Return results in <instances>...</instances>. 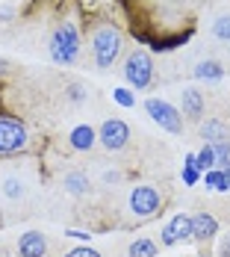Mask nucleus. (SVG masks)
Wrapping results in <instances>:
<instances>
[{"instance_id":"obj_23","label":"nucleus","mask_w":230,"mask_h":257,"mask_svg":"<svg viewBox=\"0 0 230 257\" xmlns=\"http://www.w3.org/2000/svg\"><path fill=\"white\" fill-rule=\"evenodd\" d=\"M212 151H215V169H230V142L212 145Z\"/></svg>"},{"instance_id":"obj_4","label":"nucleus","mask_w":230,"mask_h":257,"mask_svg":"<svg viewBox=\"0 0 230 257\" xmlns=\"http://www.w3.org/2000/svg\"><path fill=\"white\" fill-rule=\"evenodd\" d=\"M121 74L127 80L130 89H136V92H142V89H148L153 83V59L148 51H142V48H133L127 53V59H124V68H121Z\"/></svg>"},{"instance_id":"obj_22","label":"nucleus","mask_w":230,"mask_h":257,"mask_svg":"<svg viewBox=\"0 0 230 257\" xmlns=\"http://www.w3.org/2000/svg\"><path fill=\"white\" fill-rule=\"evenodd\" d=\"M195 163H198V169H201V172L215 169V151H212V145H204V148L195 154Z\"/></svg>"},{"instance_id":"obj_9","label":"nucleus","mask_w":230,"mask_h":257,"mask_svg":"<svg viewBox=\"0 0 230 257\" xmlns=\"http://www.w3.org/2000/svg\"><path fill=\"white\" fill-rule=\"evenodd\" d=\"M180 112H183L186 121H201V115H204V95L195 86H183V92H180Z\"/></svg>"},{"instance_id":"obj_6","label":"nucleus","mask_w":230,"mask_h":257,"mask_svg":"<svg viewBox=\"0 0 230 257\" xmlns=\"http://www.w3.org/2000/svg\"><path fill=\"white\" fill-rule=\"evenodd\" d=\"M30 145V130L15 115H0V157L21 154Z\"/></svg>"},{"instance_id":"obj_27","label":"nucleus","mask_w":230,"mask_h":257,"mask_svg":"<svg viewBox=\"0 0 230 257\" xmlns=\"http://www.w3.org/2000/svg\"><path fill=\"white\" fill-rule=\"evenodd\" d=\"M65 236H74V239H83L86 245H89V239H92V233H86V231H74V228H68V231H65Z\"/></svg>"},{"instance_id":"obj_19","label":"nucleus","mask_w":230,"mask_h":257,"mask_svg":"<svg viewBox=\"0 0 230 257\" xmlns=\"http://www.w3.org/2000/svg\"><path fill=\"white\" fill-rule=\"evenodd\" d=\"M209 33L218 39V42H230V15H218L212 27H209Z\"/></svg>"},{"instance_id":"obj_10","label":"nucleus","mask_w":230,"mask_h":257,"mask_svg":"<svg viewBox=\"0 0 230 257\" xmlns=\"http://www.w3.org/2000/svg\"><path fill=\"white\" fill-rule=\"evenodd\" d=\"M68 145H71V151L89 154L98 145V130L92 127V124H74V127L68 130Z\"/></svg>"},{"instance_id":"obj_29","label":"nucleus","mask_w":230,"mask_h":257,"mask_svg":"<svg viewBox=\"0 0 230 257\" xmlns=\"http://www.w3.org/2000/svg\"><path fill=\"white\" fill-rule=\"evenodd\" d=\"M224 192H230V169H224Z\"/></svg>"},{"instance_id":"obj_15","label":"nucleus","mask_w":230,"mask_h":257,"mask_svg":"<svg viewBox=\"0 0 230 257\" xmlns=\"http://www.w3.org/2000/svg\"><path fill=\"white\" fill-rule=\"evenodd\" d=\"M195 77L206 80V83H218V80L224 77V68H221V62H215V59H201V62L195 65Z\"/></svg>"},{"instance_id":"obj_3","label":"nucleus","mask_w":230,"mask_h":257,"mask_svg":"<svg viewBox=\"0 0 230 257\" xmlns=\"http://www.w3.org/2000/svg\"><path fill=\"white\" fill-rule=\"evenodd\" d=\"M127 210H130V216H133L136 222L153 219V216L162 210V192H159L156 186H151V183H139V186L130 189Z\"/></svg>"},{"instance_id":"obj_24","label":"nucleus","mask_w":230,"mask_h":257,"mask_svg":"<svg viewBox=\"0 0 230 257\" xmlns=\"http://www.w3.org/2000/svg\"><path fill=\"white\" fill-rule=\"evenodd\" d=\"M62 257H103L98 248H92V245H77V248H68Z\"/></svg>"},{"instance_id":"obj_26","label":"nucleus","mask_w":230,"mask_h":257,"mask_svg":"<svg viewBox=\"0 0 230 257\" xmlns=\"http://www.w3.org/2000/svg\"><path fill=\"white\" fill-rule=\"evenodd\" d=\"M215 257H230V233L221 236V242H218V254Z\"/></svg>"},{"instance_id":"obj_11","label":"nucleus","mask_w":230,"mask_h":257,"mask_svg":"<svg viewBox=\"0 0 230 257\" xmlns=\"http://www.w3.org/2000/svg\"><path fill=\"white\" fill-rule=\"evenodd\" d=\"M215 233H218V219L212 213L201 210L192 216V239L195 242H209V239H215Z\"/></svg>"},{"instance_id":"obj_12","label":"nucleus","mask_w":230,"mask_h":257,"mask_svg":"<svg viewBox=\"0 0 230 257\" xmlns=\"http://www.w3.org/2000/svg\"><path fill=\"white\" fill-rule=\"evenodd\" d=\"M48 254V236L42 231H27L18 239V257H45Z\"/></svg>"},{"instance_id":"obj_28","label":"nucleus","mask_w":230,"mask_h":257,"mask_svg":"<svg viewBox=\"0 0 230 257\" xmlns=\"http://www.w3.org/2000/svg\"><path fill=\"white\" fill-rule=\"evenodd\" d=\"M71 101H83V89L80 86H71Z\"/></svg>"},{"instance_id":"obj_1","label":"nucleus","mask_w":230,"mask_h":257,"mask_svg":"<svg viewBox=\"0 0 230 257\" xmlns=\"http://www.w3.org/2000/svg\"><path fill=\"white\" fill-rule=\"evenodd\" d=\"M89 45H92L95 65H98L101 71H109V68L118 62L121 51H124V36H121V30H118L115 24H109V21H98V24L92 27Z\"/></svg>"},{"instance_id":"obj_2","label":"nucleus","mask_w":230,"mask_h":257,"mask_svg":"<svg viewBox=\"0 0 230 257\" xmlns=\"http://www.w3.org/2000/svg\"><path fill=\"white\" fill-rule=\"evenodd\" d=\"M80 48H83V39H80V30L74 21H59L53 27L48 51H51V59L56 65H74Z\"/></svg>"},{"instance_id":"obj_13","label":"nucleus","mask_w":230,"mask_h":257,"mask_svg":"<svg viewBox=\"0 0 230 257\" xmlns=\"http://www.w3.org/2000/svg\"><path fill=\"white\" fill-rule=\"evenodd\" d=\"M201 139H204V145L230 142V127L221 118H206V121H201Z\"/></svg>"},{"instance_id":"obj_14","label":"nucleus","mask_w":230,"mask_h":257,"mask_svg":"<svg viewBox=\"0 0 230 257\" xmlns=\"http://www.w3.org/2000/svg\"><path fill=\"white\" fill-rule=\"evenodd\" d=\"M62 189H65L68 195L83 198V195H89V192H92V180H89L86 172L74 169V172H65V178H62Z\"/></svg>"},{"instance_id":"obj_7","label":"nucleus","mask_w":230,"mask_h":257,"mask_svg":"<svg viewBox=\"0 0 230 257\" xmlns=\"http://www.w3.org/2000/svg\"><path fill=\"white\" fill-rule=\"evenodd\" d=\"M130 127L127 121H121V118H106L101 127H98V145H103L106 151H124L130 145Z\"/></svg>"},{"instance_id":"obj_20","label":"nucleus","mask_w":230,"mask_h":257,"mask_svg":"<svg viewBox=\"0 0 230 257\" xmlns=\"http://www.w3.org/2000/svg\"><path fill=\"white\" fill-rule=\"evenodd\" d=\"M24 180L21 178H6L3 180V195H6V198H12V201H15V198H24Z\"/></svg>"},{"instance_id":"obj_21","label":"nucleus","mask_w":230,"mask_h":257,"mask_svg":"<svg viewBox=\"0 0 230 257\" xmlns=\"http://www.w3.org/2000/svg\"><path fill=\"white\" fill-rule=\"evenodd\" d=\"M112 101L118 103V106H124V109H130V106H136V95L127 86H115L112 89Z\"/></svg>"},{"instance_id":"obj_17","label":"nucleus","mask_w":230,"mask_h":257,"mask_svg":"<svg viewBox=\"0 0 230 257\" xmlns=\"http://www.w3.org/2000/svg\"><path fill=\"white\" fill-rule=\"evenodd\" d=\"M180 178H183V183H186V186H198V183H201V178H204V172L198 169V163H195V154H186V160H183V172H180Z\"/></svg>"},{"instance_id":"obj_25","label":"nucleus","mask_w":230,"mask_h":257,"mask_svg":"<svg viewBox=\"0 0 230 257\" xmlns=\"http://www.w3.org/2000/svg\"><path fill=\"white\" fill-rule=\"evenodd\" d=\"M101 180L103 183H121V172H118V169H106L101 175Z\"/></svg>"},{"instance_id":"obj_5","label":"nucleus","mask_w":230,"mask_h":257,"mask_svg":"<svg viewBox=\"0 0 230 257\" xmlns=\"http://www.w3.org/2000/svg\"><path fill=\"white\" fill-rule=\"evenodd\" d=\"M145 112L151 115L153 124H159V127L165 130V133H171V136H180L183 127H186V118H183L180 106H174V103L165 101V98H148L145 101Z\"/></svg>"},{"instance_id":"obj_16","label":"nucleus","mask_w":230,"mask_h":257,"mask_svg":"<svg viewBox=\"0 0 230 257\" xmlns=\"http://www.w3.org/2000/svg\"><path fill=\"white\" fill-rule=\"evenodd\" d=\"M159 254V245L148 239V236H139V239H133L127 248V257H156Z\"/></svg>"},{"instance_id":"obj_18","label":"nucleus","mask_w":230,"mask_h":257,"mask_svg":"<svg viewBox=\"0 0 230 257\" xmlns=\"http://www.w3.org/2000/svg\"><path fill=\"white\" fill-rule=\"evenodd\" d=\"M206 183V189H212V192H224V169H209V172H204V178H201Z\"/></svg>"},{"instance_id":"obj_8","label":"nucleus","mask_w":230,"mask_h":257,"mask_svg":"<svg viewBox=\"0 0 230 257\" xmlns=\"http://www.w3.org/2000/svg\"><path fill=\"white\" fill-rule=\"evenodd\" d=\"M159 242H162L165 248L180 245V242H192V216H189V213L171 216V219L162 225V231H159Z\"/></svg>"}]
</instances>
